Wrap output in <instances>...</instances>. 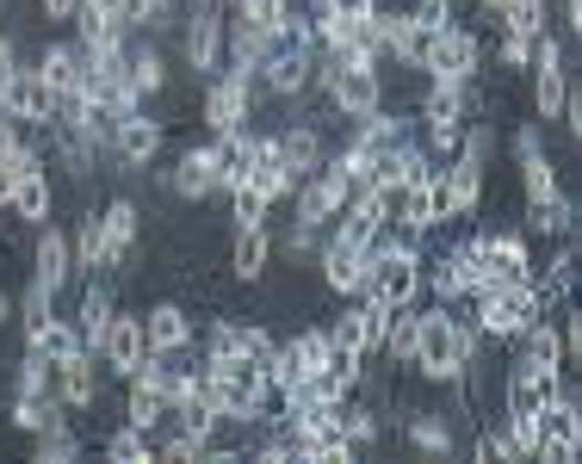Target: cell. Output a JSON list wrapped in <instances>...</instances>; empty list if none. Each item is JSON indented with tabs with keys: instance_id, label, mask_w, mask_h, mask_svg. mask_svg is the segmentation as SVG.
Here are the masks:
<instances>
[{
	"instance_id": "5bb4252c",
	"label": "cell",
	"mask_w": 582,
	"mask_h": 464,
	"mask_svg": "<svg viewBox=\"0 0 582 464\" xmlns=\"http://www.w3.org/2000/svg\"><path fill=\"white\" fill-rule=\"evenodd\" d=\"M211 186H218V149H187V161L173 173V192L180 199H205Z\"/></svg>"
},
{
	"instance_id": "ac0fdd59",
	"label": "cell",
	"mask_w": 582,
	"mask_h": 464,
	"mask_svg": "<svg viewBox=\"0 0 582 464\" xmlns=\"http://www.w3.org/2000/svg\"><path fill=\"white\" fill-rule=\"evenodd\" d=\"M267 254H273V242H267V230L254 223V230L236 235V261H230V266H236V278H248V285H254V278L267 273Z\"/></svg>"
},
{
	"instance_id": "f1b7e54d",
	"label": "cell",
	"mask_w": 582,
	"mask_h": 464,
	"mask_svg": "<svg viewBox=\"0 0 582 464\" xmlns=\"http://www.w3.org/2000/svg\"><path fill=\"white\" fill-rule=\"evenodd\" d=\"M533 230L539 235H564L570 230V204L551 192V199H533Z\"/></svg>"
},
{
	"instance_id": "ab89813d",
	"label": "cell",
	"mask_w": 582,
	"mask_h": 464,
	"mask_svg": "<svg viewBox=\"0 0 582 464\" xmlns=\"http://www.w3.org/2000/svg\"><path fill=\"white\" fill-rule=\"evenodd\" d=\"M502 62H508V68L527 62V38H520V31H508V38H502Z\"/></svg>"
},
{
	"instance_id": "8d00e7d4",
	"label": "cell",
	"mask_w": 582,
	"mask_h": 464,
	"mask_svg": "<svg viewBox=\"0 0 582 464\" xmlns=\"http://www.w3.org/2000/svg\"><path fill=\"white\" fill-rule=\"evenodd\" d=\"M32 452H38V458H75V452H81V440H75V433H56V428H50Z\"/></svg>"
},
{
	"instance_id": "3957f363",
	"label": "cell",
	"mask_w": 582,
	"mask_h": 464,
	"mask_svg": "<svg viewBox=\"0 0 582 464\" xmlns=\"http://www.w3.org/2000/svg\"><path fill=\"white\" fill-rule=\"evenodd\" d=\"M0 112H13L19 124H56V87L38 68H13L0 81Z\"/></svg>"
},
{
	"instance_id": "b9f144b4",
	"label": "cell",
	"mask_w": 582,
	"mask_h": 464,
	"mask_svg": "<svg viewBox=\"0 0 582 464\" xmlns=\"http://www.w3.org/2000/svg\"><path fill=\"white\" fill-rule=\"evenodd\" d=\"M564 25H570V31L582 25V0H564Z\"/></svg>"
},
{
	"instance_id": "8992f818",
	"label": "cell",
	"mask_w": 582,
	"mask_h": 464,
	"mask_svg": "<svg viewBox=\"0 0 582 464\" xmlns=\"http://www.w3.org/2000/svg\"><path fill=\"white\" fill-rule=\"evenodd\" d=\"M335 106L347 112V118H360V112H378V68H353V62H335Z\"/></svg>"
},
{
	"instance_id": "f546056e",
	"label": "cell",
	"mask_w": 582,
	"mask_h": 464,
	"mask_svg": "<svg viewBox=\"0 0 582 464\" xmlns=\"http://www.w3.org/2000/svg\"><path fill=\"white\" fill-rule=\"evenodd\" d=\"M279 155H285V168H310L316 155H322V143H316V130H285Z\"/></svg>"
},
{
	"instance_id": "d590c367",
	"label": "cell",
	"mask_w": 582,
	"mask_h": 464,
	"mask_svg": "<svg viewBox=\"0 0 582 464\" xmlns=\"http://www.w3.org/2000/svg\"><path fill=\"white\" fill-rule=\"evenodd\" d=\"M106 458H149V440H142V428H125V433H112L106 440Z\"/></svg>"
},
{
	"instance_id": "6da1fadb",
	"label": "cell",
	"mask_w": 582,
	"mask_h": 464,
	"mask_svg": "<svg viewBox=\"0 0 582 464\" xmlns=\"http://www.w3.org/2000/svg\"><path fill=\"white\" fill-rule=\"evenodd\" d=\"M410 366H422L427 384H453L465 366H477V359H472V328L453 323V316H441V309H434V316H422Z\"/></svg>"
},
{
	"instance_id": "7c38bea8",
	"label": "cell",
	"mask_w": 582,
	"mask_h": 464,
	"mask_svg": "<svg viewBox=\"0 0 582 464\" xmlns=\"http://www.w3.org/2000/svg\"><path fill=\"white\" fill-rule=\"evenodd\" d=\"M218 56H223V19L211 13V7H199V13H192V31H187V62L205 75V68H218Z\"/></svg>"
},
{
	"instance_id": "ffe728a7",
	"label": "cell",
	"mask_w": 582,
	"mask_h": 464,
	"mask_svg": "<svg viewBox=\"0 0 582 464\" xmlns=\"http://www.w3.org/2000/svg\"><path fill=\"white\" fill-rule=\"evenodd\" d=\"M68 261H75V254H68V235H63V230H44V235H38V278L63 285V278H68Z\"/></svg>"
},
{
	"instance_id": "52a82bcc",
	"label": "cell",
	"mask_w": 582,
	"mask_h": 464,
	"mask_svg": "<svg viewBox=\"0 0 582 464\" xmlns=\"http://www.w3.org/2000/svg\"><path fill=\"white\" fill-rule=\"evenodd\" d=\"M142 340H149V354H187L192 347V316L180 304H156L149 309V323H142Z\"/></svg>"
},
{
	"instance_id": "603a6c76",
	"label": "cell",
	"mask_w": 582,
	"mask_h": 464,
	"mask_svg": "<svg viewBox=\"0 0 582 464\" xmlns=\"http://www.w3.org/2000/svg\"><path fill=\"white\" fill-rule=\"evenodd\" d=\"M161 409H168V397L149 384V371H137V390H130V428H156Z\"/></svg>"
},
{
	"instance_id": "836d02e7",
	"label": "cell",
	"mask_w": 582,
	"mask_h": 464,
	"mask_svg": "<svg viewBox=\"0 0 582 464\" xmlns=\"http://www.w3.org/2000/svg\"><path fill=\"white\" fill-rule=\"evenodd\" d=\"M168 81V68H161V50H137V62H130V87H161Z\"/></svg>"
},
{
	"instance_id": "2e32d148",
	"label": "cell",
	"mask_w": 582,
	"mask_h": 464,
	"mask_svg": "<svg viewBox=\"0 0 582 464\" xmlns=\"http://www.w3.org/2000/svg\"><path fill=\"white\" fill-rule=\"evenodd\" d=\"M7 204H13L25 223H44V217H50V180H44V168H25V173H19V186H13V199H7Z\"/></svg>"
},
{
	"instance_id": "1f68e13d",
	"label": "cell",
	"mask_w": 582,
	"mask_h": 464,
	"mask_svg": "<svg viewBox=\"0 0 582 464\" xmlns=\"http://www.w3.org/2000/svg\"><path fill=\"white\" fill-rule=\"evenodd\" d=\"M267 192H254V186L248 180H242L236 186V223H242V230H254V223H267Z\"/></svg>"
},
{
	"instance_id": "484cf974",
	"label": "cell",
	"mask_w": 582,
	"mask_h": 464,
	"mask_svg": "<svg viewBox=\"0 0 582 464\" xmlns=\"http://www.w3.org/2000/svg\"><path fill=\"white\" fill-rule=\"evenodd\" d=\"M285 19H292V7H285V0H242V25H254V31H279Z\"/></svg>"
},
{
	"instance_id": "4dcf8cb0",
	"label": "cell",
	"mask_w": 582,
	"mask_h": 464,
	"mask_svg": "<svg viewBox=\"0 0 582 464\" xmlns=\"http://www.w3.org/2000/svg\"><path fill=\"white\" fill-rule=\"evenodd\" d=\"M81 266H87V273H99V266H106V223H99V217H87V223H81Z\"/></svg>"
},
{
	"instance_id": "8fae6325",
	"label": "cell",
	"mask_w": 582,
	"mask_h": 464,
	"mask_svg": "<svg viewBox=\"0 0 582 464\" xmlns=\"http://www.w3.org/2000/svg\"><path fill=\"white\" fill-rule=\"evenodd\" d=\"M205 118H211V130H242V118H248V81L242 75H230V81H218V87L205 93Z\"/></svg>"
},
{
	"instance_id": "cb8c5ba5",
	"label": "cell",
	"mask_w": 582,
	"mask_h": 464,
	"mask_svg": "<svg viewBox=\"0 0 582 464\" xmlns=\"http://www.w3.org/2000/svg\"><path fill=\"white\" fill-rule=\"evenodd\" d=\"M106 323H112V304H106V292H87V304H81V340H87V347H99V340H106Z\"/></svg>"
},
{
	"instance_id": "f6af8a7d",
	"label": "cell",
	"mask_w": 582,
	"mask_h": 464,
	"mask_svg": "<svg viewBox=\"0 0 582 464\" xmlns=\"http://www.w3.org/2000/svg\"><path fill=\"white\" fill-rule=\"evenodd\" d=\"M484 7H489V13H502V7H508V0H484Z\"/></svg>"
},
{
	"instance_id": "d4e9b609",
	"label": "cell",
	"mask_w": 582,
	"mask_h": 464,
	"mask_svg": "<svg viewBox=\"0 0 582 464\" xmlns=\"http://www.w3.org/2000/svg\"><path fill=\"white\" fill-rule=\"evenodd\" d=\"M502 19H508V31H520V38H539V31H546V0H508Z\"/></svg>"
},
{
	"instance_id": "7402d4cb",
	"label": "cell",
	"mask_w": 582,
	"mask_h": 464,
	"mask_svg": "<svg viewBox=\"0 0 582 464\" xmlns=\"http://www.w3.org/2000/svg\"><path fill=\"white\" fill-rule=\"evenodd\" d=\"M38 75H44L56 93H68V87L81 81V56H75V50H63V44H50L44 62H38Z\"/></svg>"
},
{
	"instance_id": "d6986e66",
	"label": "cell",
	"mask_w": 582,
	"mask_h": 464,
	"mask_svg": "<svg viewBox=\"0 0 582 464\" xmlns=\"http://www.w3.org/2000/svg\"><path fill=\"white\" fill-rule=\"evenodd\" d=\"M564 93H570V75H564V62H539V87H533V106L539 118H558L564 112Z\"/></svg>"
},
{
	"instance_id": "7a4b0ae2",
	"label": "cell",
	"mask_w": 582,
	"mask_h": 464,
	"mask_svg": "<svg viewBox=\"0 0 582 464\" xmlns=\"http://www.w3.org/2000/svg\"><path fill=\"white\" fill-rule=\"evenodd\" d=\"M415 62H422L434 81H465L477 68V44H472V31H422V50H415Z\"/></svg>"
},
{
	"instance_id": "30bf717a",
	"label": "cell",
	"mask_w": 582,
	"mask_h": 464,
	"mask_svg": "<svg viewBox=\"0 0 582 464\" xmlns=\"http://www.w3.org/2000/svg\"><path fill=\"white\" fill-rule=\"evenodd\" d=\"M347 204V173L329 168V173H316L310 186H298V217L304 223H322V217H335Z\"/></svg>"
},
{
	"instance_id": "74e56055",
	"label": "cell",
	"mask_w": 582,
	"mask_h": 464,
	"mask_svg": "<svg viewBox=\"0 0 582 464\" xmlns=\"http://www.w3.org/2000/svg\"><path fill=\"white\" fill-rule=\"evenodd\" d=\"M378 0H316V13H329V19H366Z\"/></svg>"
},
{
	"instance_id": "ee69618b",
	"label": "cell",
	"mask_w": 582,
	"mask_h": 464,
	"mask_svg": "<svg viewBox=\"0 0 582 464\" xmlns=\"http://www.w3.org/2000/svg\"><path fill=\"white\" fill-rule=\"evenodd\" d=\"M7 316H13V304H7V292H0V323H7Z\"/></svg>"
},
{
	"instance_id": "83f0119b",
	"label": "cell",
	"mask_w": 582,
	"mask_h": 464,
	"mask_svg": "<svg viewBox=\"0 0 582 464\" xmlns=\"http://www.w3.org/2000/svg\"><path fill=\"white\" fill-rule=\"evenodd\" d=\"M410 440H415V446H427V452H453V428H446L441 415H415L410 421Z\"/></svg>"
},
{
	"instance_id": "e0dca14e",
	"label": "cell",
	"mask_w": 582,
	"mask_h": 464,
	"mask_svg": "<svg viewBox=\"0 0 582 464\" xmlns=\"http://www.w3.org/2000/svg\"><path fill=\"white\" fill-rule=\"evenodd\" d=\"M267 81H273V93H304L310 87V50H279L267 62Z\"/></svg>"
},
{
	"instance_id": "7bdbcfd3",
	"label": "cell",
	"mask_w": 582,
	"mask_h": 464,
	"mask_svg": "<svg viewBox=\"0 0 582 464\" xmlns=\"http://www.w3.org/2000/svg\"><path fill=\"white\" fill-rule=\"evenodd\" d=\"M137 7H142V19H149V13H156V7H168V0H137Z\"/></svg>"
},
{
	"instance_id": "44dd1931",
	"label": "cell",
	"mask_w": 582,
	"mask_h": 464,
	"mask_svg": "<svg viewBox=\"0 0 582 464\" xmlns=\"http://www.w3.org/2000/svg\"><path fill=\"white\" fill-rule=\"evenodd\" d=\"M489 273H496V278H527V273H533V261H527V242H520V235L489 242Z\"/></svg>"
},
{
	"instance_id": "277c9868",
	"label": "cell",
	"mask_w": 582,
	"mask_h": 464,
	"mask_svg": "<svg viewBox=\"0 0 582 464\" xmlns=\"http://www.w3.org/2000/svg\"><path fill=\"white\" fill-rule=\"evenodd\" d=\"M396 211H403L410 230H434V223H446V217H453L446 173H422V180H410V186H403V199H396Z\"/></svg>"
},
{
	"instance_id": "4fadbf2b",
	"label": "cell",
	"mask_w": 582,
	"mask_h": 464,
	"mask_svg": "<svg viewBox=\"0 0 582 464\" xmlns=\"http://www.w3.org/2000/svg\"><path fill=\"white\" fill-rule=\"evenodd\" d=\"M50 366H56V390H63V402H75V409L94 402V354H87V347H75L68 359H50Z\"/></svg>"
},
{
	"instance_id": "ba28073f",
	"label": "cell",
	"mask_w": 582,
	"mask_h": 464,
	"mask_svg": "<svg viewBox=\"0 0 582 464\" xmlns=\"http://www.w3.org/2000/svg\"><path fill=\"white\" fill-rule=\"evenodd\" d=\"M161 149V124L156 118H118V137H112V155H118V168H142V161H156Z\"/></svg>"
},
{
	"instance_id": "f35d334b",
	"label": "cell",
	"mask_w": 582,
	"mask_h": 464,
	"mask_svg": "<svg viewBox=\"0 0 582 464\" xmlns=\"http://www.w3.org/2000/svg\"><path fill=\"white\" fill-rule=\"evenodd\" d=\"M87 7H99V13H112V19H142L137 0H87Z\"/></svg>"
},
{
	"instance_id": "d6a6232c",
	"label": "cell",
	"mask_w": 582,
	"mask_h": 464,
	"mask_svg": "<svg viewBox=\"0 0 582 464\" xmlns=\"http://www.w3.org/2000/svg\"><path fill=\"white\" fill-rule=\"evenodd\" d=\"M520 180H527V199H551V192H558V173H551L546 155H527V173H520Z\"/></svg>"
},
{
	"instance_id": "60d3db41",
	"label": "cell",
	"mask_w": 582,
	"mask_h": 464,
	"mask_svg": "<svg viewBox=\"0 0 582 464\" xmlns=\"http://www.w3.org/2000/svg\"><path fill=\"white\" fill-rule=\"evenodd\" d=\"M81 0H44V19H75Z\"/></svg>"
},
{
	"instance_id": "4316f807",
	"label": "cell",
	"mask_w": 582,
	"mask_h": 464,
	"mask_svg": "<svg viewBox=\"0 0 582 464\" xmlns=\"http://www.w3.org/2000/svg\"><path fill=\"white\" fill-rule=\"evenodd\" d=\"M285 354L298 359V371H322V354H329V335L322 328H304V335H292V347Z\"/></svg>"
},
{
	"instance_id": "9c48e42d",
	"label": "cell",
	"mask_w": 582,
	"mask_h": 464,
	"mask_svg": "<svg viewBox=\"0 0 582 464\" xmlns=\"http://www.w3.org/2000/svg\"><path fill=\"white\" fill-rule=\"evenodd\" d=\"M366 278H372L366 247H341V242H335L329 254H322V285H329V292L353 297V292H366Z\"/></svg>"
},
{
	"instance_id": "9a60e30c",
	"label": "cell",
	"mask_w": 582,
	"mask_h": 464,
	"mask_svg": "<svg viewBox=\"0 0 582 464\" xmlns=\"http://www.w3.org/2000/svg\"><path fill=\"white\" fill-rule=\"evenodd\" d=\"M99 223H106V261H130V242H137V204L130 199L106 204Z\"/></svg>"
},
{
	"instance_id": "5b68a950",
	"label": "cell",
	"mask_w": 582,
	"mask_h": 464,
	"mask_svg": "<svg viewBox=\"0 0 582 464\" xmlns=\"http://www.w3.org/2000/svg\"><path fill=\"white\" fill-rule=\"evenodd\" d=\"M99 354H106L112 371H142V359H149V340H142V323H137V316H112V323H106V340H99Z\"/></svg>"
},
{
	"instance_id": "e575fe53",
	"label": "cell",
	"mask_w": 582,
	"mask_h": 464,
	"mask_svg": "<svg viewBox=\"0 0 582 464\" xmlns=\"http://www.w3.org/2000/svg\"><path fill=\"white\" fill-rule=\"evenodd\" d=\"M458 106H465V99H458V81H434V93H427V124L458 118Z\"/></svg>"
}]
</instances>
